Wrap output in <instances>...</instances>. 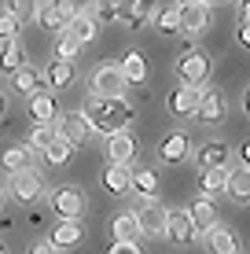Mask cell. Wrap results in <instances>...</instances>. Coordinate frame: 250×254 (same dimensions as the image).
<instances>
[{
    "label": "cell",
    "instance_id": "1",
    "mask_svg": "<svg viewBox=\"0 0 250 254\" xmlns=\"http://www.w3.org/2000/svg\"><path fill=\"white\" fill-rule=\"evenodd\" d=\"M81 118L89 122L92 133H103V136H114V133H125L129 122H133V107L125 100H89L81 107Z\"/></svg>",
    "mask_w": 250,
    "mask_h": 254
},
{
    "label": "cell",
    "instance_id": "2",
    "mask_svg": "<svg viewBox=\"0 0 250 254\" xmlns=\"http://www.w3.org/2000/svg\"><path fill=\"white\" fill-rule=\"evenodd\" d=\"M125 89H129V81H125V74H122V66H118V63H100L89 74L92 100H122Z\"/></svg>",
    "mask_w": 250,
    "mask_h": 254
},
{
    "label": "cell",
    "instance_id": "3",
    "mask_svg": "<svg viewBox=\"0 0 250 254\" xmlns=\"http://www.w3.org/2000/svg\"><path fill=\"white\" fill-rule=\"evenodd\" d=\"M133 217H136L140 236H148V240H162V236H166V217H169V210L162 206L158 199H144V203L133 210Z\"/></svg>",
    "mask_w": 250,
    "mask_h": 254
},
{
    "label": "cell",
    "instance_id": "4",
    "mask_svg": "<svg viewBox=\"0 0 250 254\" xmlns=\"http://www.w3.org/2000/svg\"><path fill=\"white\" fill-rule=\"evenodd\" d=\"M7 188H11L15 203H37V199L45 195V177H41V170L26 166V170H15L11 177H7Z\"/></svg>",
    "mask_w": 250,
    "mask_h": 254
},
{
    "label": "cell",
    "instance_id": "5",
    "mask_svg": "<svg viewBox=\"0 0 250 254\" xmlns=\"http://www.w3.org/2000/svg\"><path fill=\"white\" fill-rule=\"evenodd\" d=\"M177 77H180V85L202 89V81L210 77V56H206L202 48H188L184 56L177 59Z\"/></svg>",
    "mask_w": 250,
    "mask_h": 254
},
{
    "label": "cell",
    "instance_id": "6",
    "mask_svg": "<svg viewBox=\"0 0 250 254\" xmlns=\"http://www.w3.org/2000/svg\"><path fill=\"white\" fill-rule=\"evenodd\" d=\"M51 210H55L59 221H77V217L85 214V191L77 185L55 188V195H51Z\"/></svg>",
    "mask_w": 250,
    "mask_h": 254
},
{
    "label": "cell",
    "instance_id": "7",
    "mask_svg": "<svg viewBox=\"0 0 250 254\" xmlns=\"http://www.w3.org/2000/svg\"><path fill=\"white\" fill-rule=\"evenodd\" d=\"M199 100H202V89H195V85H177V89L169 92V115L173 118H192L195 111H199Z\"/></svg>",
    "mask_w": 250,
    "mask_h": 254
},
{
    "label": "cell",
    "instance_id": "8",
    "mask_svg": "<svg viewBox=\"0 0 250 254\" xmlns=\"http://www.w3.org/2000/svg\"><path fill=\"white\" fill-rule=\"evenodd\" d=\"M225 115H228V100H225V92H221V89L202 92L199 111H195V118H199L202 126H217V122H225Z\"/></svg>",
    "mask_w": 250,
    "mask_h": 254
},
{
    "label": "cell",
    "instance_id": "9",
    "mask_svg": "<svg viewBox=\"0 0 250 254\" xmlns=\"http://www.w3.org/2000/svg\"><path fill=\"white\" fill-rule=\"evenodd\" d=\"M192 155V144H188V133H180V129H173V133H166L162 136V144H158V159L162 162H169V166H180Z\"/></svg>",
    "mask_w": 250,
    "mask_h": 254
},
{
    "label": "cell",
    "instance_id": "10",
    "mask_svg": "<svg viewBox=\"0 0 250 254\" xmlns=\"http://www.w3.org/2000/svg\"><path fill=\"white\" fill-rule=\"evenodd\" d=\"M136 151H140V147H136V136L129 133H114V136H107V159L110 162H122V166H133L136 162Z\"/></svg>",
    "mask_w": 250,
    "mask_h": 254
},
{
    "label": "cell",
    "instance_id": "11",
    "mask_svg": "<svg viewBox=\"0 0 250 254\" xmlns=\"http://www.w3.org/2000/svg\"><path fill=\"white\" fill-rule=\"evenodd\" d=\"M55 133L59 136H63L66 140V144H81V140L85 136H89L92 133V129H89V122H85L81 118V111H70V115H63V118H55Z\"/></svg>",
    "mask_w": 250,
    "mask_h": 254
},
{
    "label": "cell",
    "instance_id": "12",
    "mask_svg": "<svg viewBox=\"0 0 250 254\" xmlns=\"http://www.w3.org/2000/svg\"><path fill=\"white\" fill-rule=\"evenodd\" d=\"M166 236L173 243H180V247H188V243L195 240V225H192V217H188V210H169V217H166Z\"/></svg>",
    "mask_w": 250,
    "mask_h": 254
},
{
    "label": "cell",
    "instance_id": "13",
    "mask_svg": "<svg viewBox=\"0 0 250 254\" xmlns=\"http://www.w3.org/2000/svg\"><path fill=\"white\" fill-rule=\"evenodd\" d=\"M81 240H85L81 221H55V229H51V236H48V243H51L55 251H70V247H77Z\"/></svg>",
    "mask_w": 250,
    "mask_h": 254
},
{
    "label": "cell",
    "instance_id": "14",
    "mask_svg": "<svg viewBox=\"0 0 250 254\" xmlns=\"http://www.w3.org/2000/svg\"><path fill=\"white\" fill-rule=\"evenodd\" d=\"M103 185H107L110 195H125V191H133V166L110 162L107 170H103Z\"/></svg>",
    "mask_w": 250,
    "mask_h": 254
},
{
    "label": "cell",
    "instance_id": "15",
    "mask_svg": "<svg viewBox=\"0 0 250 254\" xmlns=\"http://www.w3.org/2000/svg\"><path fill=\"white\" fill-rule=\"evenodd\" d=\"M206 251L210 254H239V236L225 229V225H213L206 232Z\"/></svg>",
    "mask_w": 250,
    "mask_h": 254
},
{
    "label": "cell",
    "instance_id": "16",
    "mask_svg": "<svg viewBox=\"0 0 250 254\" xmlns=\"http://www.w3.org/2000/svg\"><path fill=\"white\" fill-rule=\"evenodd\" d=\"M188 217H192V225H195V232H210L213 225H217V203L213 199H195L192 206H188Z\"/></svg>",
    "mask_w": 250,
    "mask_h": 254
},
{
    "label": "cell",
    "instance_id": "17",
    "mask_svg": "<svg viewBox=\"0 0 250 254\" xmlns=\"http://www.w3.org/2000/svg\"><path fill=\"white\" fill-rule=\"evenodd\" d=\"M210 26V4L180 7V33H202Z\"/></svg>",
    "mask_w": 250,
    "mask_h": 254
},
{
    "label": "cell",
    "instance_id": "18",
    "mask_svg": "<svg viewBox=\"0 0 250 254\" xmlns=\"http://www.w3.org/2000/svg\"><path fill=\"white\" fill-rule=\"evenodd\" d=\"M228 199H236V203H250V170L247 166H239V170H228V188H225Z\"/></svg>",
    "mask_w": 250,
    "mask_h": 254
},
{
    "label": "cell",
    "instance_id": "19",
    "mask_svg": "<svg viewBox=\"0 0 250 254\" xmlns=\"http://www.w3.org/2000/svg\"><path fill=\"white\" fill-rule=\"evenodd\" d=\"M199 188H202V195H206V199L225 195V188H228V170H225V166H210V170H202Z\"/></svg>",
    "mask_w": 250,
    "mask_h": 254
},
{
    "label": "cell",
    "instance_id": "20",
    "mask_svg": "<svg viewBox=\"0 0 250 254\" xmlns=\"http://www.w3.org/2000/svg\"><path fill=\"white\" fill-rule=\"evenodd\" d=\"M7 81H11V89L15 92H22V96H33V92H41V70H33V66H19L15 74H7Z\"/></svg>",
    "mask_w": 250,
    "mask_h": 254
},
{
    "label": "cell",
    "instance_id": "21",
    "mask_svg": "<svg viewBox=\"0 0 250 254\" xmlns=\"http://www.w3.org/2000/svg\"><path fill=\"white\" fill-rule=\"evenodd\" d=\"M66 33H70L74 41H81V45H85V41H92V37H96V33H100V22L92 19L89 11H77L74 19L66 22Z\"/></svg>",
    "mask_w": 250,
    "mask_h": 254
},
{
    "label": "cell",
    "instance_id": "22",
    "mask_svg": "<svg viewBox=\"0 0 250 254\" xmlns=\"http://www.w3.org/2000/svg\"><path fill=\"white\" fill-rule=\"evenodd\" d=\"M30 118L33 122H55V96L51 92H33L30 96Z\"/></svg>",
    "mask_w": 250,
    "mask_h": 254
},
{
    "label": "cell",
    "instance_id": "23",
    "mask_svg": "<svg viewBox=\"0 0 250 254\" xmlns=\"http://www.w3.org/2000/svg\"><path fill=\"white\" fill-rule=\"evenodd\" d=\"M110 236H114V243H136V240H140L136 217L133 214H114V221H110Z\"/></svg>",
    "mask_w": 250,
    "mask_h": 254
},
{
    "label": "cell",
    "instance_id": "24",
    "mask_svg": "<svg viewBox=\"0 0 250 254\" xmlns=\"http://www.w3.org/2000/svg\"><path fill=\"white\" fill-rule=\"evenodd\" d=\"M133 191H140L144 199H158V173L148 166H136L133 170Z\"/></svg>",
    "mask_w": 250,
    "mask_h": 254
},
{
    "label": "cell",
    "instance_id": "25",
    "mask_svg": "<svg viewBox=\"0 0 250 254\" xmlns=\"http://www.w3.org/2000/svg\"><path fill=\"white\" fill-rule=\"evenodd\" d=\"M118 66H122V74H125L129 85H140L144 77H148V59H144L140 52H125V59Z\"/></svg>",
    "mask_w": 250,
    "mask_h": 254
},
{
    "label": "cell",
    "instance_id": "26",
    "mask_svg": "<svg viewBox=\"0 0 250 254\" xmlns=\"http://www.w3.org/2000/svg\"><path fill=\"white\" fill-rule=\"evenodd\" d=\"M26 63V52H22V45L19 41H4V45H0V70H4V74H15V70H19Z\"/></svg>",
    "mask_w": 250,
    "mask_h": 254
},
{
    "label": "cell",
    "instance_id": "27",
    "mask_svg": "<svg viewBox=\"0 0 250 254\" xmlns=\"http://www.w3.org/2000/svg\"><path fill=\"white\" fill-rule=\"evenodd\" d=\"M154 19V30L166 33V37H173V33H180V7L169 4V7H158V11L151 15Z\"/></svg>",
    "mask_w": 250,
    "mask_h": 254
},
{
    "label": "cell",
    "instance_id": "28",
    "mask_svg": "<svg viewBox=\"0 0 250 254\" xmlns=\"http://www.w3.org/2000/svg\"><path fill=\"white\" fill-rule=\"evenodd\" d=\"M45 81L51 89H66V85H74V63H66V59H55L48 70H45Z\"/></svg>",
    "mask_w": 250,
    "mask_h": 254
},
{
    "label": "cell",
    "instance_id": "29",
    "mask_svg": "<svg viewBox=\"0 0 250 254\" xmlns=\"http://www.w3.org/2000/svg\"><path fill=\"white\" fill-rule=\"evenodd\" d=\"M154 15V0H129L125 4V15H122V22H129L136 30V26H144Z\"/></svg>",
    "mask_w": 250,
    "mask_h": 254
},
{
    "label": "cell",
    "instance_id": "30",
    "mask_svg": "<svg viewBox=\"0 0 250 254\" xmlns=\"http://www.w3.org/2000/svg\"><path fill=\"white\" fill-rule=\"evenodd\" d=\"M59 133H55V122H33V129H30V151H45V147L55 140Z\"/></svg>",
    "mask_w": 250,
    "mask_h": 254
},
{
    "label": "cell",
    "instance_id": "31",
    "mask_svg": "<svg viewBox=\"0 0 250 254\" xmlns=\"http://www.w3.org/2000/svg\"><path fill=\"white\" fill-rule=\"evenodd\" d=\"M30 147H22V144H11V147H4L0 151V162H4V170L7 173H15V170H26L30 166Z\"/></svg>",
    "mask_w": 250,
    "mask_h": 254
},
{
    "label": "cell",
    "instance_id": "32",
    "mask_svg": "<svg viewBox=\"0 0 250 254\" xmlns=\"http://www.w3.org/2000/svg\"><path fill=\"white\" fill-rule=\"evenodd\" d=\"M70 151H74V144H66L63 136H55L41 155H45V162H48V166H63V162H70Z\"/></svg>",
    "mask_w": 250,
    "mask_h": 254
},
{
    "label": "cell",
    "instance_id": "33",
    "mask_svg": "<svg viewBox=\"0 0 250 254\" xmlns=\"http://www.w3.org/2000/svg\"><path fill=\"white\" fill-rule=\"evenodd\" d=\"M225 159H228V144L225 140H217V144H206L202 151H199V162H202V170H210V166H225Z\"/></svg>",
    "mask_w": 250,
    "mask_h": 254
},
{
    "label": "cell",
    "instance_id": "34",
    "mask_svg": "<svg viewBox=\"0 0 250 254\" xmlns=\"http://www.w3.org/2000/svg\"><path fill=\"white\" fill-rule=\"evenodd\" d=\"M7 11L15 15L19 22H30V19H37V7H41V0H7Z\"/></svg>",
    "mask_w": 250,
    "mask_h": 254
},
{
    "label": "cell",
    "instance_id": "35",
    "mask_svg": "<svg viewBox=\"0 0 250 254\" xmlns=\"http://www.w3.org/2000/svg\"><path fill=\"white\" fill-rule=\"evenodd\" d=\"M37 19L41 26H48V30H66V22H63V15L51 7V0H41V7H37Z\"/></svg>",
    "mask_w": 250,
    "mask_h": 254
},
{
    "label": "cell",
    "instance_id": "36",
    "mask_svg": "<svg viewBox=\"0 0 250 254\" xmlns=\"http://www.w3.org/2000/svg\"><path fill=\"white\" fill-rule=\"evenodd\" d=\"M77 52H81V41H74L70 33H63V37L55 41V59H66V63H74Z\"/></svg>",
    "mask_w": 250,
    "mask_h": 254
},
{
    "label": "cell",
    "instance_id": "37",
    "mask_svg": "<svg viewBox=\"0 0 250 254\" xmlns=\"http://www.w3.org/2000/svg\"><path fill=\"white\" fill-rule=\"evenodd\" d=\"M125 4L129 0H100V19L103 22H122V15H125Z\"/></svg>",
    "mask_w": 250,
    "mask_h": 254
},
{
    "label": "cell",
    "instance_id": "38",
    "mask_svg": "<svg viewBox=\"0 0 250 254\" xmlns=\"http://www.w3.org/2000/svg\"><path fill=\"white\" fill-rule=\"evenodd\" d=\"M19 26H22V22H19V19H15V15L4 7V11H0V41H11L15 33H19Z\"/></svg>",
    "mask_w": 250,
    "mask_h": 254
},
{
    "label": "cell",
    "instance_id": "39",
    "mask_svg": "<svg viewBox=\"0 0 250 254\" xmlns=\"http://www.w3.org/2000/svg\"><path fill=\"white\" fill-rule=\"evenodd\" d=\"M51 7L63 15V22H70L74 15H77V4H74V0H51Z\"/></svg>",
    "mask_w": 250,
    "mask_h": 254
},
{
    "label": "cell",
    "instance_id": "40",
    "mask_svg": "<svg viewBox=\"0 0 250 254\" xmlns=\"http://www.w3.org/2000/svg\"><path fill=\"white\" fill-rule=\"evenodd\" d=\"M107 254H144V251L136 247V243H114V247H110Z\"/></svg>",
    "mask_w": 250,
    "mask_h": 254
},
{
    "label": "cell",
    "instance_id": "41",
    "mask_svg": "<svg viewBox=\"0 0 250 254\" xmlns=\"http://www.w3.org/2000/svg\"><path fill=\"white\" fill-rule=\"evenodd\" d=\"M236 41L243 48H250V22H239V33H236Z\"/></svg>",
    "mask_w": 250,
    "mask_h": 254
},
{
    "label": "cell",
    "instance_id": "42",
    "mask_svg": "<svg viewBox=\"0 0 250 254\" xmlns=\"http://www.w3.org/2000/svg\"><path fill=\"white\" fill-rule=\"evenodd\" d=\"M26 254H59V251L51 247V243H33V247L26 251Z\"/></svg>",
    "mask_w": 250,
    "mask_h": 254
},
{
    "label": "cell",
    "instance_id": "43",
    "mask_svg": "<svg viewBox=\"0 0 250 254\" xmlns=\"http://www.w3.org/2000/svg\"><path fill=\"white\" fill-rule=\"evenodd\" d=\"M239 22H250V0H239Z\"/></svg>",
    "mask_w": 250,
    "mask_h": 254
},
{
    "label": "cell",
    "instance_id": "44",
    "mask_svg": "<svg viewBox=\"0 0 250 254\" xmlns=\"http://www.w3.org/2000/svg\"><path fill=\"white\" fill-rule=\"evenodd\" d=\"M239 155H243V166H247V170H250V140H247V144H243V147H239Z\"/></svg>",
    "mask_w": 250,
    "mask_h": 254
},
{
    "label": "cell",
    "instance_id": "45",
    "mask_svg": "<svg viewBox=\"0 0 250 254\" xmlns=\"http://www.w3.org/2000/svg\"><path fill=\"white\" fill-rule=\"evenodd\" d=\"M195 4H206V0H177V7H195Z\"/></svg>",
    "mask_w": 250,
    "mask_h": 254
},
{
    "label": "cell",
    "instance_id": "46",
    "mask_svg": "<svg viewBox=\"0 0 250 254\" xmlns=\"http://www.w3.org/2000/svg\"><path fill=\"white\" fill-rule=\"evenodd\" d=\"M243 111H247V118H250V89L243 92Z\"/></svg>",
    "mask_w": 250,
    "mask_h": 254
},
{
    "label": "cell",
    "instance_id": "47",
    "mask_svg": "<svg viewBox=\"0 0 250 254\" xmlns=\"http://www.w3.org/2000/svg\"><path fill=\"white\" fill-rule=\"evenodd\" d=\"M74 4H77V11H85V7H89L92 0H74Z\"/></svg>",
    "mask_w": 250,
    "mask_h": 254
},
{
    "label": "cell",
    "instance_id": "48",
    "mask_svg": "<svg viewBox=\"0 0 250 254\" xmlns=\"http://www.w3.org/2000/svg\"><path fill=\"white\" fill-rule=\"evenodd\" d=\"M0 118H4V96H0Z\"/></svg>",
    "mask_w": 250,
    "mask_h": 254
},
{
    "label": "cell",
    "instance_id": "49",
    "mask_svg": "<svg viewBox=\"0 0 250 254\" xmlns=\"http://www.w3.org/2000/svg\"><path fill=\"white\" fill-rule=\"evenodd\" d=\"M0 210H4V191H0Z\"/></svg>",
    "mask_w": 250,
    "mask_h": 254
},
{
    "label": "cell",
    "instance_id": "50",
    "mask_svg": "<svg viewBox=\"0 0 250 254\" xmlns=\"http://www.w3.org/2000/svg\"><path fill=\"white\" fill-rule=\"evenodd\" d=\"M0 254H4V247H0Z\"/></svg>",
    "mask_w": 250,
    "mask_h": 254
}]
</instances>
